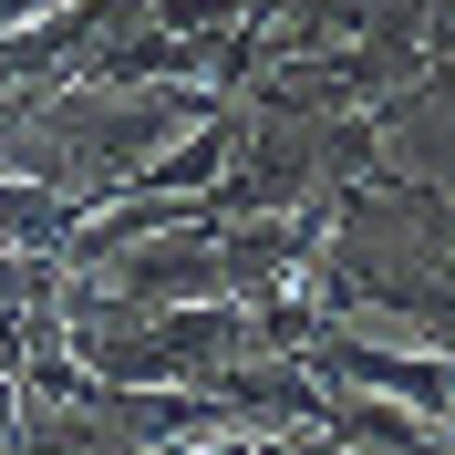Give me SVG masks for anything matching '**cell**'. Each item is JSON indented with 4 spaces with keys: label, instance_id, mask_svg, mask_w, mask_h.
<instances>
[{
    "label": "cell",
    "instance_id": "6da1fadb",
    "mask_svg": "<svg viewBox=\"0 0 455 455\" xmlns=\"http://www.w3.org/2000/svg\"><path fill=\"white\" fill-rule=\"evenodd\" d=\"M300 372L331 383V394H394V403H414L425 425H455V352H394V341H363V331L331 321V331L300 352Z\"/></svg>",
    "mask_w": 455,
    "mask_h": 455
},
{
    "label": "cell",
    "instance_id": "7a4b0ae2",
    "mask_svg": "<svg viewBox=\"0 0 455 455\" xmlns=\"http://www.w3.org/2000/svg\"><path fill=\"white\" fill-rule=\"evenodd\" d=\"M238 145H249V114H197L187 135H166L135 166V187H156V197H207V187L238 166Z\"/></svg>",
    "mask_w": 455,
    "mask_h": 455
}]
</instances>
